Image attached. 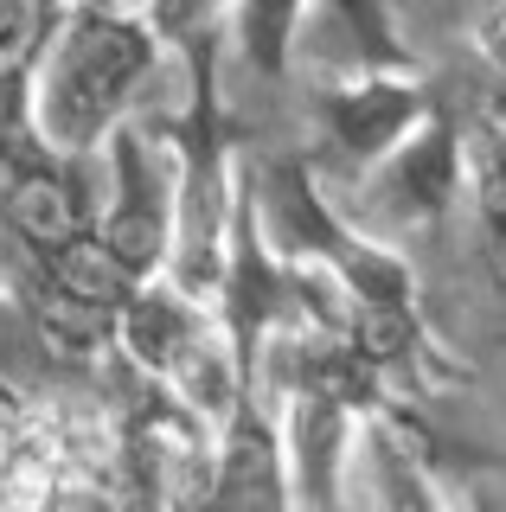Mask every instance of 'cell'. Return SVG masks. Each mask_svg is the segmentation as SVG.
<instances>
[{
	"mask_svg": "<svg viewBox=\"0 0 506 512\" xmlns=\"http://www.w3.org/2000/svg\"><path fill=\"white\" fill-rule=\"evenodd\" d=\"M39 122H33V90H26V58H0V180L39 154Z\"/></svg>",
	"mask_w": 506,
	"mask_h": 512,
	"instance_id": "13",
	"label": "cell"
},
{
	"mask_svg": "<svg viewBox=\"0 0 506 512\" xmlns=\"http://www.w3.org/2000/svg\"><path fill=\"white\" fill-rule=\"evenodd\" d=\"M212 474L205 500L218 506H295L289 500V461H282V416L270 384H237L225 416L212 423Z\"/></svg>",
	"mask_w": 506,
	"mask_h": 512,
	"instance_id": "8",
	"label": "cell"
},
{
	"mask_svg": "<svg viewBox=\"0 0 506 512\" xmlns=\"http://www.w3.org/2000/svg\"><path fill=\"white\" fill-rule=\"evenodd\" d=\"M481 128L506 141V71H494V84H487V96H481Z\"/></svg>",
	"mask_w": 506,
	"mask_h": 512,
	"instance_id": "17",
	"label": "cell"
},
{
	"mask_svg": "<svg viewBox=\"0 0 506 512\" xmlns=\"http://www.w3.org/2000/svg\"><path fill=\"white\" fill-rule=\"evenodd\" d=\"M161 32L141 7L122 0H58L45 20L33 58H26V90H33L39 141L58 154H97L103 135L161 77Z\"/></svg>",
	"mask_w": 506,
	"mask_h": 512,
	"instance_id": "1",
	"label": "cell"
},
{
	"mask_svg": "<svg viewBox=\"0 0 506 512\" xmlns=\"http://www.w3.org/2000/svg\"><path fill=\"white\" fill-rule=\"evenodd\" d=\"M462 199H468V135L442 96L398 148L378 154L353 186H340V212L385 244L442 231L462 212Z\"/></svg>",
	"mask_w": 506,
	"mask_h": 512,
	"instance_id": "3",
	"label": "cell"
},
{
	"mask_svg": "<svg viewBox=\"0 0 506 512\" xmlns=\"http://www.w3.org/2000/svg\"><path fill=\"white\" fill-rule=\"evenodd\" d=\"M468 205H474V244H481V269L506 301V141L474 128L468 141Z\"/></svg>",
	"mask_w": 506,
	"mask_h": 512,
	"instance_id": "12",
	"label": "cell"
},
{
	"mask_svg": "<svg viewBox=\"0 0 506 512\" xmlns=\"http://www.w3.org/2000/svg\"><path fill=\"white\" fill-rule=\"evenodd\" d=\"M225 7L231 0H141V13H148L154 32H161L167 52L205 39V32H225Z\"/></svg>",
	"mask_w": 506,
	"mask_h": 512,
	"instance_id": "14",
	"label": "cell"
},
{
	"mask_svg": "<svg viewBox=\"0 0 506 512\" xmlns=\"http://www.w3.org/2000/svg\"><path fill=\"white\" fill-rule=\"evenodd\" d=\"M474 45H481L487 71H506V0H500L494 13H487L481 26H474Z\"/></svg>",
	"mask_w": 506,
	"mask_h": 512,
	"instance_id": "16",
	"label": "cell"
},
{
	"mask_svg": "<svg viewBox=\"0 0 506 512\" xmlns=\"http://www.w3.org/2000/svg\"><path fill=\"white\" fill-rule=\"evenodd\" d=\"M250 173H257V212H263V231H270L276 256L334 269L359 301H417V276H410L404 250L359 231L340 212L334 192L314 180L308 154L250 160Z\"/></svg>",
	"mask_w": 506,
	"mask_h": 512,
	"instance_id": "2",
	"label": "cell"
},
{
	"mask_svg": "<svg viewBox=\"0 0 506 512\" xmlns=\"http://www.w3.org/2000/svg\"><path fill=\"white\" fill-rule=\"evenodd\" d=\"M302 26H308V0H231L225 7V39L237 45V64L263 84L289 77Z\"/></svg>",
	"mask_w": 506,
	"mask_h": 512,
	"instance_id": "10",
	"label": "cell"
},
{
	"mask_svg": "<svg viewBox=\"0 0 506 512\" xmlns=\"http://www.w3.org/2000/svg\"><path fill=\"white\" fill-rule=\"evenodd\" d=\"M212 333H218L212 301L186 295V288L161 269V276H141L129 295H122V308H116V359H129L135 372L173 384V372H180Z\"/></svg>",
	"mask_w": 506,
	"mask_h": 512,
	"instance_id": "9",
	"label": "cell"
},
{
	"mask_svg": "<svg viewBox=\"0 0 506 512\" xmlns=\"http://www.w3.org/2000/svg\"><path fill=\"white\" fill-rule=\"evenodd\" d=\"M205 301H212L218 327H225L237 384H257L263 346H270L276 327L295 320V301H289V269H282L270 231H263L257 173H250V160H237L231 218H225V244H218V276H212V295H205Z\"/></svg>",
	"mask_w": 506,
	"mask_h": 512,
	"instance_id": "5",
	"label": "cell"
},
{
	"mask_svg": "<svg viewBox=\"0 0 506 512\" xmlns=\"http://www.w3.org/2000/svg\"><path fill=\"white\" fill-rule=\"evenodd\" d=\"M97 154L39 148L0 180V231L13 250H52L97 224Z\"/></svg>",
	"mask_w": 506,
	"mask_h": 512,
	"instance_id": "7",
	"label": "cell"
},
{
	"mask_svg": "<svg viewBox=\"0 0 506 512\" xmlns=\"http://www.w3.org/2000/svg\"><path fill=\"white\" fill-rule=\"evenodd\" d=\"M103 199H97V237L116 250L129 276H161L173 250V154L148 122L122 116L103 135Z\"/></svg>",
	"mask_w": 506,
	"mask_h": 512,
	"instance_id": "6",
	"label": "cell"
},
{
	"mask_svg": "<svg viewBox=\"0 0 506 512\" xmlns=\"http://www.w3.org/2000/svg\"><path fill=\"white\" fill-rule=\"evenodd\" d=\"M308 13H321V32L340 45L346 64H372V71H410L417 64L391 0H308Z\"/></svg>",
	"mask_w": 506,
	"mask_h": 512,
	"instance_id": "11",
	"label": "cell"
},
{
	"mask_svg": "<svg viewBox=\"0 0 506 512\" xmlns=\"http://www.w3.org/2000/svg\"><path fill=\"white\" fill-rule=\"evenodd\" d=\"M436 90L423 84V71H372V64H346V71L314 77L308 90V167L327 192L353 186L378 154H391L398 141L430 116Z\"/></svg>",
	"mask_w": 506,
	"mask_h": 512,
	"instance_id": "4",
	"label": "cell"
},
{
	"mask_svg": "<svg viewBox=\"0 0 506 512\" xmlns=\"http://www.w3.org/2000/svg\"><path fill=\"white\" fill-rule=\"evenodd\" d=\"M52 0H0V58H33Z\"/></svg>",
	"mask_w": 506,
	"mask_h": 512,
	"instance_id": "15",
	"label": "cell"
}]
</instances>
